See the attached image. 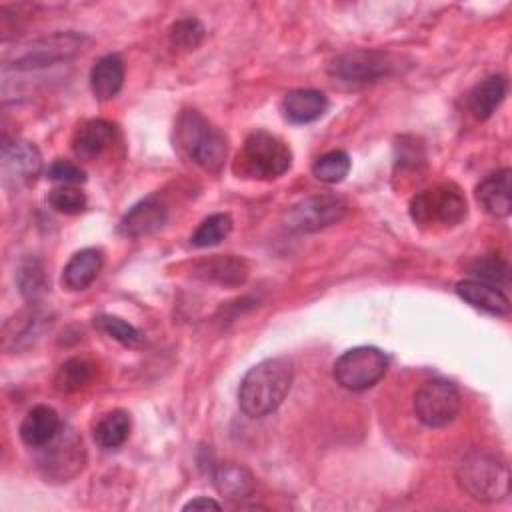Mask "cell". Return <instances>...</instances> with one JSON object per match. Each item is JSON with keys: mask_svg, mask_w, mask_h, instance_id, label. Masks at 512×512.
Segmentation results:
<instances>
[{"mask_svg": "<svg viewBox=\"0 0 512 512\" xmlns=\"http://www.w3.org/2000/svg\"><path fill=\"white\" fill-rule=\"evenodd\" d=\"M294 380L292 360L284 356L266 358L254 364L240 382L238 404L244 414L262 418L272 414L290 392Z\"/></svg>", "mask_w": 512, "mask_h": 512, "instance_id": "cell-1", "label": "cell"}, {"mask_svg": "<svg viewBox=\"0 0 512 512\" xmlns=\"http://www.w3.org/2000/svg\"><path fill=\"white\" fill-rule=\"evenodd\" d=\"M458 486L474 500L500 502L510 492V470L504 458L486 452H468L456 468Z\"/></svg>", "mask_w": 512, "mask_h": 512, "instance_id": "cell-2", "label": "cell"}, {"mask_svg": "<svg viewBox=\"0 0 512 512\" xmlns=\"http://www.w3.org/2000/svg\"><path fill=\"white\" fill-rule=\"evenodd\" d=\"M178 144L204 170L218 172L226 160V136L212 126L200 112L186 110L176 124Z\"/></svg>", "mask_w": 512, "mask_h": 512, "instance_id": "cell-3", "label": "cell"}, {"mask_svg": "<svg viewBox=\"0 0 512 512\" xmlns=\"http://www.w3.org/2000/svg\"><path fill=\"white\" fill-rule=\"evenodd\" d=\"M88 44L90 38H86L84 34L54 32L50 36H42L18 46L12 56H6L4 68L38 70L58 62H68L82 54Z\"/></svg>", "mask_w": 512, "mask_h": 512, "instance_id": "cell-4", "label": "cell"}, {"mask_svg": "<svg viewBox=\"0 0 512 512\" xmlns=\"http://www.w3.org/2000/svg\"><path fill=\"white\" fill-rule=\"evenodd\" d=\"M240 172L258 178V180H274L288 172L292 166V152L288 144L272 132L254 130L244 140V146L238 154Z\"/></svg>", "mask_w": 512, "mask_h": 512, "instance_id": "cell-5", "label": "cell"}, {"mask_svg": "<svg viewBox=\"0 0 512 512\" xmlns=\"http://www.w3.org/2000/svg\"><path fill=\"white\" fill-rule=\"evenodd\" d=\"M468 214L464 194L454 184H438L418 192L410 200V218L418 226H444L460 224Z\"/></svg>", "mask_w": 512, "mask_h": 512, "instance_id": "cell-6", "label": "cell"}, {"mask_svg": "<svg viewBox=\"0 0 512 512\" xmlns=\"http://www.w3.org/2000/svg\"><path fill=\"white\" fill-rule=\"evenodd\" d=\"M388 372V356L376 346H356L338 356L334 362L336 382L352 392L372 388Z\"/></svg>", "mask_w": 512, "mask_h": 512, "instance_id": "cell-7", "label": "cell"}, {"mask_svg": "<svg viewBox=\"0 0 512 512\" xmlns=\"http://www.w3.org/2000/svg\"><path fill=\"white\" fill-rule=\"evenodd\" d=\"M348 206L340 196L334 194H316L308 196L296 204H292L284 216L282 224L290 232L308 234L324 230L336 222H340L346 214Z\"/></svg>", "mask_w": 512, "mask_h": 512, "instance_id": "cell-8", "label": "cell"}, {"mask_svg": "<svg viewBox=\"0 0 512 512\" xmlns=\"http://www.w3.org/2000/svg\"><path fill=\"white\" fill-rule=\"evenodd\" d=\"M460 408V392L448 380H426L414 394V414L428 428L452 424L460 414Z\"/></svg>", "mask_w": 512, "mask_h": 512, "instance_id": "cell-9", "label": "cell"}, {"mask_svg": "<svg viewBox=\"0 0 512 512\" xmlns=\"http://www.w3.org/2000/svg\"><path fill=\"white\" fill-rule=\"evenodd\" d=\"M398 60L382 50H350L336 56L330 74L348 84H368L394 74Z\"/></svg>", "mask_w": 512, "mask_h": 512, "instance_id": "cell-10", "label": "cell"}, {"mask_svg": "<svg viewBox=\"0 0 512 512\" xmlns=\"http://www.w3.org/2000/svg\"><path fill=\"white\" fill-rule=\"evenodd\" d=\"M2 184L10 190L34 184L42 172V156L32 142L14 140L2 144L0 154Z\"/></svg>", "mask_w": 512, "mask_h": 512, "instance_id": "cell-11", "label": "cell"}, {"mask_svg": "<svg viewBox=\"0 0 512 512\" xmlns=\"http://www.w3.org/2000/svg\"><path fill=\"white\" fill-rule=\"evenodd\" d=\"M168 220V208L164 200L156 194H150L136 202L120 220V232L128 238L148 236L160 230Z\"/></svg>", "mask_w": 512, "mask_h": 512, "instance_id": "cell-12", "label": "cell"}, {"mask_svg": "<svg viewBox=\"0 0 512 512\" xmlns=\"http://www.w3.org/2000/svg\"><path fill=\"white\" fill-rule=\"evenodd\" d=\"M194 276L222 286H240L248 278V264L234 254H216L194 264Z\"/></svg>", "mask_w": 512, "mask_h": 512, "instance_id": "cell-13", "label": "cell"}, {"mask_svg": "<svg viewBox=\"0 0 512 512\" xmlns=\"http://www.w3.org/2000/svg\"><path fill=\"white\" fill-rule=\"evenodd\" d=\"M458 296L472 308L492 316H506L510 312L508 296L494 284L484 280H462L456 284Z\"/></svg>", "mask_w": 512, "mask_h": 512, "instance_id": "cell-14", "label": "cell"}, {"mask_svg": "<svg viewBox=\"0 0 512 512\" xmlns=\"http://www.w3.org/2000/svg\"><path fill=\"white\" fill-rule=\"evenodd\" d=\"M510 176L508 168H502L490 176H486L476 186V200L494 218H506L512 210V196H510Z\"/></svg>", "mask_w": 512, "mask_h": 512, "instance_id": "cell-15", "label": "cell"}, {"mask_svg": "<svg viewBox=\"0 0 512 512\" xmlns=\"http://www.w3.org/2000/svg\"><path fill=\"white\" fill-rule=\"evenodd\" d=\"M116 138V126L108 120L96 118L82 124L72 140L74 154L82 160H94L104 154Z\"/></svg>", "mask_w": 512, "mask_h": 512, "instance_id": "cell-16", "label": "cell"}, {"mask_svg": "<svg viewBox=\"0 0 512 512\" xmlns=\"http://www.w3.org/2000/svg\"><path fill=\"white\" fill-rule=\"evenodd\" d=\"M62 424L54 408L46 404L34 406L20 424V438L30 448H44L60 432Z\"/></svg>", "mask_w": 512, "mask_h": 512, "instance_id": "cell-17", "label": "cell"}, {"mask_svg": "<svg viewBox=\"0 0 512 512\" xmlns=\"http://www.w3.org/2000/svg\"><path fill=\"white\" fill-rule=\"evenodd\" d=\"M328 110V100L320 90L300 88L282 98V114L292 124H310Z\"/></svg>", "mask_w": 512, "mask_h": 512, "instance_id": "cell-18", "label": "cell"}, {"mask_svg": "<svg viewBox=\"0 0 512 512\" xmlns=\"http://www.w3.org/2000/svg\"><path fill=\"white\" fill-rule=\"evenodd\" d=\"M212 478H214L212 482H214V488L218 490V494L232 502L248 498L256 488L254 474L246 466L234 464V462L218 464L214 468Z\"/></svg>", "mask_w": 512, "mask_h": 512, "instance_id": "cell-19", "label": "cell"}, {"mask_svg": "<svg viewBox=\"0 0 512 512\" xmlns=\"http://www.w3.org/2000/svg\"><path fill=\"white\" fill-rule=\"evenodd\" d=\"M104 266V254L100 248H82L78 250L62 272V282L70 290L88 288Z\"/></svg>", "mask_w": 512, "mask_h": 512, "instance_id": "cell-20", "label": "cell"}, {"mask_svg": "<svg viewBox=\"0 0 512 512\" xmlns=\"http://www.w3.org/2000/svg\"><path fill=\"white\" fill-rule=\"evenodd\" d=\"M48 450V454L44 456L42 464L48 468V476H58L60 480L64 478V468L72 466L76 472L82 466L80 462V454H82V442L72 434L60 428V432L56 434V438L44 446ZM66 480V478H64Z\"/></svg>", "mask_w": 512, "mask_h": 512, "instance_id": "cell-21", "label": "cell"}, {"mask_svg": "<svg viewBox=\"0 0 512 512\" xmlns=\"http://www.w3.org/2000/svg\"><path fill=\"white\" fill-rule=\"evenodd\" d=\"M124 84V62L118 54H106L90 70V88L98 100H112Z\"/></svg>", "mask_w": 512, "mask_h": 512, "instance_id": "cell-22", "label": "cell"}, {"mask_svg": "<svg viewBox=\"0 0 512 512\" xmlns=\"http://www.w3.org/2000/svg\"><path fill=\"white\" fill-rule=\"evenodd\" d=\"M508 90V82L504 76L494 74L478 82L468 94V110L476 120H488L494 110L500 106Z\"/></svg>", "mask_w": 512, "mask_h": 512, "instance_id": "cell-23", "label": "cell"}, {"mask_svg": "<svg viewBox=\"0 0 512 512\" xmlns=\"http://www.w3.org/2000/svg\"><path fill=\"white\" fill-rule=\"evenodd\" d=\"M130 414L126 410L106 412L94 426V440L104 450L120 448L130 436Z\"/></svg>", "mask_w": 512, "mask_h": 512, "instance_id": "cell-24", "label": "cell"}, {"mask_svg": "<svg viewBox=\"0 0 512 512\" xmlns=\"http://www.w3.org/2000/svg\"><path fill=\"white\" fill-rule=\"evenodd\" d=\"M92 374H94V368L90 362H86L82 358H70L60 366V370L54 378L56 390L78 392L92 380Z\"/></svg>", "mask_w": 512, "mask_h": 512, "instance_id": "cell-25", "label": "cell"}, {"mask_svg": "<svg viewBox=\"0 0 512 512\" xmlns=\"http://www.w3.org/2000/svg\"><path fill=\"white\" fill-rule=\"evenodd\" d=\"M350 172V156L344 150H330L316 158L312 164V174L326 184L342 182Z\"/></svg>", "mask_w": 512, "mask_h": 512, "instance_id": "cell-26", "label": "cell"}, {"mask_svg": "<svg viewBox=\"0 0 512 512\" xmlns=\"http://www.w3.org/2000/svg\"><path fill=\"white\" fill-rule=\"evenodd\" d=\"M230 232H232V218L228 214L218 212L200 222V226L192 234L190 242L196 248H208V246L220 244Z\"/></svg>", "mask_w": 512, "mask_h": 512, "instance_id": "cell-27", "label": "cell"}, {"mask_svg": "<svg viewBox=\"0 0 512 512\" xmlns=\"http://www.w3.org/2000/svg\"><path fill=\"white\" fill-rule=\"evenodd\" d=\"M204 38V26L196 18H182L170 28V44L178 50H194Z\"/></svg>", "mask_w": 512, "mask_h": 512, "instance_id": "cell-28", "label": "cell"}, {"mask_svg": "<svg viewBox=\"0 0 512 512\" xmlns=\"http://www.w3.org/2000/svg\"><path fill=\"white\" fill-rule=\"evenodd\" d=\"M470 272L474 276H478L480 280L490 282V284H494L498 288L508 284V280H510V266H508V262L502 260L500 256H496V254H490V256H484V258L476 260L472 264Z\"/></svg>", "mask_w": 512, "mask_h": 512, "instance_id": "cell-29", "label": "cell"}, {"mask_svg": "<svg viewBox=\"0 0 512 512\" xmlns=\"http://www.w3.org/2000/svg\"><path fill=\"white\" fill-rule=\"evenodd\" d=\"M96 324L108 334L112 336L114 340H118L120 344L124 346H138L142 342V336L140 332L128 324L126 320L118 318V316H112V314H102L96 318Z\"/></svg>", "mask_w": 512, "mask_h": 512, "instance_id": "cell-30", "label": "cell"}, {"mask_svg": "<svg viewBox=\"0 0 512 512\" xmlns=\"http://www.w3.org/2000/svg\"><path fill=\"white\" fill-rule=\"evenodd\" d=\"M48 204L62 214H80L86 208V196L72 186H60L48 194Z\"/></svg>", "mask_w": 512, "mask_h": 512, "instance_id": "cell-31", "label": "cell"}, {"mask_svg": "<svg viewBox=\"0 0 512 512\" xmlns=\"http://www.w3.org/2000/svg\"><path fill=\"white\" fill-rule=\"evenodd\" d=\"M46 176L54 182H60L62 186H74V184H82L86 180V172L70 160H54L48 166Z\"/></svg>", "mask_w": 512, "mask_h": 512, "instance_id": "cell-32", "label": "cell"}, {"mask_svg": "<svg viewBox=\"0 0 512 512\" xmlns=\"http://www.w3.org/2000/svg\"><path fill=\"white\" fill-rule=\"evenodd\" d=\"M20 290L28 298H34L38 292L44 290V272L38 262L30 260L20 268Z\"/></svg>", "mask_w": 512, "mask_h": 512, "instance_id": "cell-33", "label": "cell"}, {"mask_svg": "<svg viewBox=\"0 0 512 512\" xmlns=\"http://www.w3.org/2000/svg\"><path fill=\"white\" fill-rule=\"evenodd\" d=\"M220 510V502L212 500V498H206V496H198V498H192L190 502H186L182 506V510Z\"/></svg>", "mask_w": 512, "mask_h": 512, "instance_id": "cell-34", "label": "cell"}]
</instances>
